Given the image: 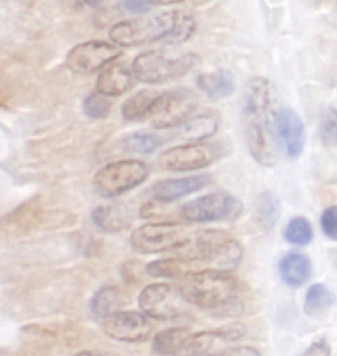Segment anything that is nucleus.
<instances>
[{"label": "nucleus", "instance_id": "obj_1", "mask_svg": "<svg viewBox=\"0 0 337 356\" xmlns=\"http://www.w3.org/2000/svg\"><path fill=\"white\" fill-rule=\"evenodd\" d=\"M281 108L277 89L269 79L255 77L247 85L243 102V127L247 147L259 165L276 166L281 154L277 122Z\"/></svg>", "mask_w": 337, "mask_h": 356}, {"label": "nucleus", "instance_id": "obj_2", "mask_svg": "<svg viewBox=\"0 0 337 356\" xmlns=\"http://www.w3.org/2000/svg\"><path fill=\"white\" fill-rule=\"evenodd\" d=\"M238 290L240 284L231 273L215 269L186 272L178 284L184 301L220 317H236L243 313Z\"/></svg>", "mask_w": 337, "mask_h": 356}, {"label": "nucleus", "instance_id": "obj_3", "mask_svg": "<svg viewBox=\"0 0 337 356\" xmlns=\"http://www.w3.org/2000/svg\"><path fill=\"white\" fill-rule=\"evenodd\" d=\"M179 13L170 10L151 17L121 21L110 29L108 35L121 47H133L156 41L166 43L175 29Z\"/></svg>", "mask_w": 337, "mask_h": 356}, {"label": "nucleus", "instance_id": "obj_4", "mask_svg": "<svg viewBox=\"0 0 337 356\" xmlns=\"http://www.w3.org/2000/svg\"><path fill=\"white\" fill-rule=\"evenodd\" d=\"M199 64V56L186 54L169 56L162 51L151 50L139 54L133 60L135 76L142 83L149 85L169 83L181 79Z\"/></svg>", "mask_w": 337, "mask_h": 356}, {"label": "nucleus", "instance_id": "obj_5", "mask_svg": "<svg viewBox=\"0 0 337 356\" xmlns=\"http://www.w3.org/2000/svg\"><path fill=\"white\" fill-rule=\"evenodd\" d=\"M148 175L149 167L142 161H118L96 173L93 186L99 196L113 198L137 188L147 179Z\"/></svg>", "mask_w": 337, "mask_h": 356}, {"label": "nucleus", "instance_id": "obj_6", "mask_svg": "<svg viewBox=\"0 0 337 356\" xmlns=\"http://www.w3.org/2000/svg\"><path fill=\"white\" fill-rule=\"evenodd\" d=\"M190 232L186 226L172 222L148 223L133 230L131 245L133 250L141 254L175 252L190 238Z\"/></svg>", "mask_w": 337, "mask_h": 356}, {"label": "nucleus", "instance_id": "obj_7", "mask_svg": "<svg viewBox=\"0 0 337 356\" xmlns=\"http://www.w3.org/2000/svg\"><path fill=\"white\" fill-rule=\"evenodd\" d=\"M242 201L226 192H215L198 197L182 205L180 215L192 223L233 221L242 215Z\"/></svg>", "mask_w": 337, "mask_h": 356}, {"label": "nucleus", "instance_id": "obj_8", "mask_svg": "<svg viewBox=\"0 0 337 356\" xmlns=\"http://www.w3.org/2000/svg\"><path fill=\"white\" fill-rule=\"evenodd\" d=\"M219 144L194 143L167 150L158 158V166L169 172H186L206 168L223 156Z\"/></svg>", "mask_w": 337, "mask_h": 356}, {"label": "nucleus", "instance_id": "obj_9", "mask_svg": "<svg viewBox=\"0 0 337 356\" xmlns=\"http://www.w3.org/2000/svg\"><path fill=\"white\" fill-rule=\"evenodd\" d=\"M197 104L196 96L188 90L165 92L158 96L146 119L156 129H172L186 122Z\"/></svg>", "mask_w": 337, "mask_h": 356}, {"label": "nucleus", "instance_id": "obj_10", "mask_svg": "<svg viewBox=\"0 0 337 356\" xmlns=\"http://www.w3.org/2000/svg\"><path fill=\"white\" fill-rule=\"evenodd\" d=\"M231 238L223 230L200 229L190 234L188 242L176 250L175 254L190 266L207 264L211 266L209 269H215L224 246Z\"/></svg>", "mask_w": 337, "mask_h": 356}, {"label": "nucleus", "instance_id": "obj_11", "mask_svg": "<svg viewBox=\"0 0 337 356\" xmlns=\"http://www.w3.org/2000/svg\"><path fill=\"white\" fill-rule=\"evenodd\" d=\"M121 54V49L108 42H85L69 51L66 66L76 74H92L116 60Z\"/></svg>", "mask_w": 337, "mask_h": 356}, {"label": "nucleus", "instance_id": "obj_12", "mask_svg": "<svg viewBox=\"0 0 337 356\" xmlns=\"http://www.w3.org/2000/svg\"><path fill=\"white\" fill-rule=\"evenodd\" d=\"M106 336L123 343L144 342L149 338L154 326L143 314L135 311H118L102 319Z\"/></svg>", "mask_w": 337, "mask_h": 356}, {"label": "nucleus", "instance_id": "obj_13", "mask_svg": "<svg viewBox=\"0 0 337 356\" xmlns=\"http://www.w3.org/2000/svg\"><path fill=\"white\" fill-rule=\"evenodd\" d=\"M68 221L60 211H46L40 201L23 203L3 220L4 229L29 232L35 228L58 227Z\"/></svg>", "mask_w": 337, "mask_h": 356}, {"label": "nucleus", "instance_id": "obj_14", "mask_svg": "<svg viewBox=\"0 0 337 356\" xmlns=\"http://www.w3.org/2000/svg\"><path fill=\"white\" fill-rule=\"evenodd\" d=\"M140 309L154 319L167 321L180 314L179 305L168 284H152L143 289L139 296Z\"/></svg>", "mask_w": 337, "mask_h": 356}, {"label": "nucleus", "instance_id": "obj_15", "mask_svg": "<svg viewBox=\"0 0 337 356\" xmlns=\"http://www.w3.org/2000/svg\"><path fill=\"white\" fill-rule=\"evenodd\" d=\"M280 145L286 156L296 160L304 152L306 133L301 117L292 108H281L277 122Z\"/></svg>", "mask_w": 337, "mask_h": 356}, {"label": "nucleus", "instance_id": "obj_16", "mask_svg": "<svg viewBox=\"0 0 337 356\" xmlns=\"http://www.w3.org/2000/svg\"><path fill=\"white\" fill-rule=\"evenodd\" d=\"M230 342L223 327L188 334L182 339L175 356H217L226 350Z\"/></svg>", "mask_w": 337, "mask_h": 356}, {"label": "nucleus", "instance_id": "obj_17", "mask_svg": "<svg viewBox=\"0 0 337 356\" xmlns=\"http://www.w3.org/2000/svg\"><path fill=\"white\" fill-rule=\"evenodd\" d=\"M211 182V175H209L162 180L154 184L151 193L158 202L169 203L198 192Z\"/></svg>", "mask_w": 337, "mask_h": 356}, {"label": "nucleus", "instance_id": "obj_18", "mask_svg": "<svg viewBox=\"0 0 337 356\" xmlns=\"http://www.w3.org/2000/svg\"><path fill=\"white\" fill-rule=\"evenodd\" d=\"M280 277L286 286L300 288L304 286L313 275V265L307 255L300 252H290L280 259Z\"/></svg>", "mask_w": 337, "mask_h": 356}, {"label": "nucleus", "instance_id": "obj_19", "mask_svg": "<svg viewBox=\"0 0 337 356\" xmlns=\"http://www.w3.org/2000/svg\"><path fill=\"white\" fill-rule=\"evenodd\" d=\"M199 89L213 102L233 95L236 90V77L227 69H217L197 77Z\"/></svg>", "mask_w": 337, "mask_h": 356}, {"label": "nucleus", "instance_id": "obj_20", "mask_svg": "<svg viewBox=\"0 0 337 356\" xmlns=\"http://www.w3.org/2000/svg\"><path fill=\"white\" fill-rule=\"evenodd\" d=\"M133 86V76L126 67L114 64L104 69L96 81L97 92L104 96H120Z\"/></svg>", "mask_w": 337, "mask_h": 356}, {"label": "nucleus", "instance_id": "obj_21", "mask_svg": "<svg viewBox=\"0 0 337 356\" xmlns=\"http://www.w3.org/2000/svg\"><path fill=\"white\" fill-rule=\"evenodd\" d=\"M92 221L96 227L108 234L124 229L129 224L126 213L120 207L99 205L92 211Z\"/></svg>", "mask_w": 337, "mask_h": 356}, {"label": "nucleus", "instance_id": "obj_22", "mask_svg": "<svg viewBox=\"0 0 337 356\" xmlns=\"http://www.w3.org/2000/svg\"><path fill=\"white\" fill-rule=\"evenodd\" d=\"M123 305V295L117 286H106L99 289L90 300V309L96 317H108L118 312Z\"/></svg>", "mask_w": 337, "mask_h": 356}, {"label": "nucleus", "instance_id": "obj_23", "mask_svg": "<svg viewBox=\"0 0 337 356\" xmlns=\"http://www.w3.org/2000/svg\"><path fill=\"white\" fill-rule=\"evenodd\" d=\"M334 296L323 284H315L307 290L304 300V313L309 317L318 318L325 315L334 307Z\"/></svg>", "mask_w": 337, "mask_h": 356}, {"label": "nucleus", "instance_id": "obj_24", "mask_svg": "<svg viewBox=\"0 0 337 356\" xmlns=\"http://www.w3.org/2000/svg\"><path fill=\"white\" fill-rule=\"evenodd\" d=\"M255 209L259 225L265 230L274 229L281 213V203L277 195L271 191L263 192L257 197Z\"/></svg>", "mask_w": 337, "mask_h": 356}, {"label": "nucleus", "instance_id": "obj_25", "mask_svg": "<svg viewBox=\"0 0 337 356\" xmlns=\"http://www.w3.org/2000/svg\"><path fill=\"white\" fill-rule=\"evenodd\" d=\"M160 93L154 90H141L125 100L121 112L123 118L127 121L140 120L146 118L152 104L156 102Z\"/></svg>", "mask_w": 337, "mask_h": 356}, {"label": "nucleus", "instance_id": "obj_26", "mask_svg": "<svg viewBox=\"0 0 337 356\" xmlns=\"http://www.w3.org/2000/svg\"><path fill=\"white\" fill-rule=\"evenodd\" d=\"M219 129V122L208 114L199 115L183 123L182 136L190 141L200 142L213 137Z\"/></svg>", "mask_w": 337, "mask_h": 356}, {"label": "nucleus", "instance_id": "obj_27", "mask_svg": "<svg viewBox=\"0 0 337 356\" xmlns=\"http://www.w3.org/2000/svg\"><path fill=\"white\" fill-rule=\"evenodd\" d=\"M163 143L164 140L154 134L135 133L121 140L120 148L127 154H150Z\"/></svg>", "mask_w": 337, "mask_h": 356}, {"label": "nucleus", "instance_id": "obj_28", "mask_svg": "<svg viewBox=\"0 0 337 356\" xmlns=\"http://www.w3.org/2000/svg\"><path fill=\"white\" fill-rule=\"evenodd\" d=\"M190 266L179 257L158 259L146 266L145 270L151 277L176 278L190 272Z\"/></svg>", "mask_w": 337, "mask_h": 356}, {"label": "nucleus", "instance_id": "obj_29", "mask_svg": "<svg viewBox=\"0 0 337 356\" xmlns=\"http://www.w3.org/2000/svg\"><path fill=\"white\" fill-rule=\"evenodd\" d=\"M188 330L184 327H174L158 332L154 339L152 348L154 353L163 356H175L180 343Z\"/></svg>", "mask_w": 337, "mask_h": 356}, {"label": "nucleus", "instance_id": "obj_30", "mask_svg": "<svg viewBox=\"0 0 337 356\" xmlns=\"http://www.w3.org/2000/svg\"><path fill=\"white\" fill-rule=\"evenodd\" d=\"M284 238L288 244L306 246L313 242V225L306 218L301 216L293 218L284 229Z\"/></svg>", "mask_w": 337, "mask_h": 356}, {"label": "nucleus", "instance_id": "obj_31", "mask_svg": "<svg viewBox=\"0 0 337 356\" xmlns=\"http://www.w3.org/2000/svg\"><path fill=\"white\" fill-rule=\"evenodd\" d=\"M319 135L322 143L328 147L337 146V110L327 108L322 114L319 123Z\"/></svg>", "mask_w": 337, "mask_h": 356}, {"label": "nucleus", "instance_id": "obj_32", "mask_svg": "<svg viewBox=\"0 0 337 356\" xmlns=\"http://www.w3.org/2000/svg\"><path fill=\"white\" fill-rule=\"evenodd\" d=\"M112 102L99 92L88 96L83 104V111L85 116L94 120L106 118L110 114Z\"/></svg>", "mask_w": 337, "mask_h": 356}, {"label": "nucleus", "instance_id": "obj_33", "mask_svg": "<svg viewBox=\"0 0 337 356\" xmlns=\"http://www.w3.org/2000/svg\"><path fill=\"white\" fill-rule=\"evenodd\" d=\"M196 27V21L192 18V16L180 12L175 29H174L173 33L170 35L169 39L167 40L166 44L178 45V44L188 41L194 35Z\"/></svg>", "mask_w": 337, "mask_h": 356}, {"label": "nucleus", "instance_id": "obj_34", "mask_svg": "<svg viewBox=\"0 0 337 356\" xmlns=\"http://www.w3.org/2000/svg\"><path fill=\"white\" fill-rule=\"evenodd\" d=\"M322 230L330 240L337 241V205L324 209L320 219Z\"/></svg>", "mask_w": 337, "mask_h": 356}, {"label": "nucleus", "instance_id": "obj_35", "mask_svg": "<svg viewBox=\"0 0 337 356\" xmlns=\"http://www.w3.org/2000/svg\"><path fill=\"white\" fill-rule=\"evenodd\" d=\"M142 266L135 261H129L123 264L121 275L127 284H138L142 278Z\"/></svg>", "mask_w": 337, "mask_h": 356}, {"label": "nucleus", "instance_id": "obj_36", "mask_svg": "<svg viewBox=\"0 0 337 356\" xmlns=\"http://www.w3.org/2000/svg\"><path fill=\"white\" fill-rule=\"evenodd\" d=\"M122 6L127 12L140 15L149 12L154 3L151 0H123Z\"/></svg>", "mask_w": 337, "mask_h": 356}, {"label": "nucleus", "instance_id": "obj_37", "mask_svg": "<svg viewBox=\"0 0 337 356\" xmlns=\"http://www.w3.org/2000/svg\"><path fill=\"white\" fill-rule=\"evenodd\" d=\"M304 356H331V347L325 339H320L309 347Z\"/></svg>", "mask_w": 337, "mask_h": 356}, {"label": "nucleus", "instance_id": "obj_38", "mask_svg": "<svg viewBox=\"0 0 337 356\" xmlns=\"http://www.w3.org/2000/svg\"><path fill=\"white\" fill-rule=\"evenodd\" d=\"M220 356H261L256 349L249 346H238L227 348Z\"/></svg>", "mask_w": 337, "mask_h": 356}, {"label": "nucleus", "instance_id": "obj_39", "mask_svg": "<svg viewBox=\"0 0 337 356\" xmlns=\"http://www.w3.org/2000/svg\"><path fill=\"white\" fill-rule=\"evenodd\" d=\"M152 3L158 4V6H171V4L179 3L184 0H151Z\"/></svg>", "mask_w": 337, "mask_h": 356}, {"label": "nucleus", "instance_id": "obj_40", "mask_svg": "<svg viewBox=\"0 0 337 356\" xmlns=\"http://www.w3.org/2000/svg\"><path fill=\"white\" fill-rule=\"evenodd\" d=\"M83 1L85 6H90V8H98L104 0H83Z\"/></svg>", "mask_w": 337, "mask_h": 356}, {"label": "nucleus", "instance_id": "obj_41", "mask_svg": "<svg viewBox=\"0 0 337 356\" xmlns=\"http://www.w3.org/2000/svg\"><path fill=\"white\" fill-rule=\"evenodd\" d=\"M73 356H101L98 353H93V351H81V353H76Z\"/></svg>", "mask_w": 337, "mask_h": 356}, {"label": "nucleus", "instance_id": "obj_42", "mask_svg": "<svg viewBox=\"0 0 337 356\" xmlns=\"http://www.w3.org/2000/svg\"><path fill=\"white\" fill-rule=\"evenodd\" d=\"M213 1V0H192L195 6H203L205 4L209 3V2Z\"/></svg>", "mask_w": 337, "mask_h": 356}]
</instances>
